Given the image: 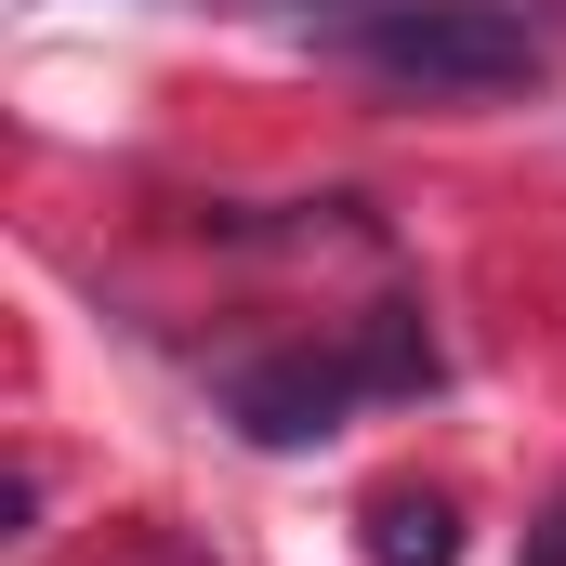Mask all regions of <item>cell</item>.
Returning a JSON list of instances; mask_svg holds the SVG:
<instances>
[{
    "instance_id": "3",
    "label": "cell",
    "mask_w": 566,
    "mask_h": 566,
    "mask_svg": "<svg viewBox=\"0 0 566 566\" xmlns=\"http://www.w3.org/2000/svg\"><path fill=\"white\" fill-rule=\"evenodd\" d=\"M369 566H461V514L434 488H382L369 501Z\"/></svg>"
},
{
    "instance_id": "2",
    "label": "cell",
    "mask_w": 566,
    "mask_h": 566,
    "mask_svg": "<svg viewBox=\"0 0 566 566\" xmlns=\"http://www.w3.org/2000/svg\"><path fill=\"white\" fill-rule=\"evenodd\" d=\"M211 396H224V422L251 434V448H316V434H343L356 409H382L356 329H343V343H303V356H238Z\"/></svg>"
},
{
    "instance_id": "1",
    "label": "cell",
    "mask_w": 566,
    "mask_h": 566,
    "mask_svg": "<svg viewBox=\"0 0 566 566\" xmlns=\"http://www.w3.org/2000/svg\"><path fill=\"white\" fill-rule=\"evenodd\" d=\"M277 13L316 53H343L382 93H434V106H488V93H541L554 80V27L527 0H238Z\"/></svg>"
},
{
    "instance_id": "4",
    "label": "cell",
    "mask_w": 566,
    "mask_h": 566,
    "mask_svg": "<svg viewBox=\"0 0 566 566\" xmlns=\"http://www.w3.org/2000/svg\"><path fill=\"white\" fill-rule=\"evenodd\" d=\"M514 566H566V501H541V527H527V554Z\"/></svg>"
}]
</instances>
